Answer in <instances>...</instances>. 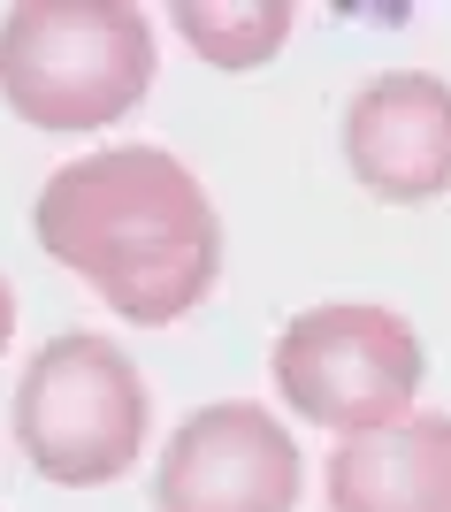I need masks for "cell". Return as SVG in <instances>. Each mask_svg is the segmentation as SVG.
<instances>
[{"mask_svg": "<svg viewBox=\"0 0 451 512\" xmlns=\"http://www.w3.org/2000/svg\"><path fill=\"white\" fill-rule=\"evenodd\" d=\"M153 436V390L115 337L62 329L31 352L16 383V451L62 490H108Z\"/></svg>", "mask_w": 451, "mask_h": 512, "instance_id": "cell-3", "label": "cell"}, {"mask_svg": "<svg viewBox=\"0 0 451 512\" xmlns=\"http://www.w3.org/2000/svg\"><path fill=\"white\" fill-rule=\"evenodd\" d=\"M153 16L130 0H23L0 16V107L31 130H108L153 92Z\"/></svg>", "mask_w": 451, "mask_h": 512, "instance_id": "cell-2", "label": "cell"}, {"mask_svg": "<svg viewBox=\"0 0 451 512\" xmlns=\"http://www.w3.org/2000/svg\"><path fill=\"white\" fill-rule=\"evenodd\" d=\"M169 23L207 69H268L291 39L299 8L291 0H176Z\"/></svg>", "mask_w": 451, "mask_h": 512, "instance_id": "cell-8", "label": "cell"}, {"mask_svg": "<svg viewBox=\"0 0 451 512\" xmlns=\"http://www.w3.org/2000/svg\"><path fill=\"white\" fill-rule=\"evenodd\" d=\"M268 375H276V398L291 413H306L314 428L367 436V428L421 413L429 352H421V329L406 314L367 299H329L276 329Z\"/></svg>", "mask_w": 451, "mask_h": 512, "instance_id": "cell-4", "label": "cell"}, {"mask_svg": "<svg viewBox=\"0 0 451 512\" xmlns=\"http://www.w3.org/2000/svg\"><path fill=\"white\" fill-rule=\"evenodd\" d=\"M8 337H16V283L0 276V352H8Z\"/></svg>", "mask_w": 451, "mask_h": 512, "instance_id": "cell-9", "label": "cell"}, {"mask_svg": "<svg viewBox=\"0 0 451 512\" xmlns=\"http://www.w3.org/2000/svg\"><path fill=\"white\" fill-rule=\"evenodd\" d=\"M31 237L130 329L184 321L222 276V214L169 146H100L39 184Z\"/></svg>", "mask_w": 451, "mask_h": 512, "instance_id": "cell-1", "label": "cell"}, {"mask_svg": "<svg viewBox=\"0 0 451 512\" xmlns=\"http://www.w3.org/2000/svg\"><path fill=\"white\" fill-rule=\"evenodd\" d=\"M344 169L390 207L451 199V85L436 69H383L344 107Z\"/></svg>", "mask_w": 451, "mask_h": 512, "instance_id": "cell-6", "label": "cell"}, {"mask_svg": "<svg viewBox=\"0 0 451 512\" xmlns=\"http://www.w3.org/2000/svg\"><path fill=\"white\" fill-rule=\"evenodd\" d=\"M322 497L329 512H451V413L337 436L322 459Z\"/></svg>", "mask_w": 451, "mask_h": 512, "instance_id": "cell-7", "label": "cell"}, {"mask_svg": "<svg viewBox=\"0 0 451 512\" xmlns=\"http://www.w3.org/2000/svg\"><path fill=\"white\" fill-rule=\"evenodd\" d=\"M299 497V436L253 398H215L184 413L153 467V512H299Z\"/></svg>", "mask_w": 451, "mask_h": 512, "instance_id": "cell-5", "label": "cell"}]
</instances>
